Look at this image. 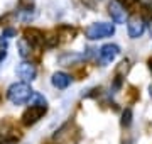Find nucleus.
Instances as JSON below:
<instances>
[{
    "mask_svg": "<svg viewBox=\"0 0 152 144\" xmlns=\"http://www.w3.org/2000/svg\"><path fill=\"white\" fill-rule=\"evenodd\" d=\"M32 95H34V90L31 88V85L27 82L14 83L7 90V98L10 100L14 105H26V104H29Z\"/></svg>",
    "mask_w": 152,
    "mask_h": 144,
    "instance_id": "f257e3e1",
    "label": "nucleus"
},
{
    "mask_svg": "<svg viewBox=\"0 0 152 144\" xmlns=\"http://www.w3.org/2000/svg\"><path fill=\"white\" fill-rule=\"evenodd\" d=\"M115 34V26L110 22H93L85 29V37L90 41L112 37Z\"/></svg>",
    "mask_w": 152,
    "mask_h": 144,
    "instance_id": "f03ea898",
    "label": "nucleus"
},
{
    "mask_svg": "<svg viewBox=\"0 0 152 144\" xmlns=\"http://www.w3.org/2000/svg\"><path fill=\"white\" fill-rule=\"evenodd\" d=\"M118 54H120V48L117 44L102 46L100 51H98V54H96L98 65H100V66H107V65H110V63H113Z\"/></svg>",
    "mask_w": 152,
    "mask_h": 144,
    "instance_id": "7ed1b4c3",
    "label": "nucleus"
},
{
    "mask_svg": "<svg viewBox=\"0 0 152 144\" xmlns=\"http://www.w3.org/2000/svg\"><path fill=\"white\" fill-rule=\"evenodd\" d=\"M145 21L142 19L140 15H132L129 21H127V32H129V37L132 39H139L142 34L145 32Z\"/></svg>",
    "mask_w": 152,
    "mask_h": 144,
    "instance_id": "20e7f679",
    "label": "nucleus"
},
{
    "mask_svg": "<svg viewBox=\"0 0 152 144\" xmlns=\"http://www.w3.org/2000/svg\"><path fill=\"white\" fill-rule=\"evenodd\" d=\"M48 112V107L42 105H31L27 110L22 114V124L24 126H32L39 119H42V115Z\"/></svg>",
    "mask_w": 152,
    "mask_h": 144,
    "instance_id": "39448f33",
    "label": "nucleus"
},
{
    "mask_svg": "<svg viewBox=\"0 0 152 144\" xmlns=\"http://www.w3.org/2000/svg\"><path fill=\"white\" fill-rule=\"evenodd\" d=\"M108 14L115 24H125L127 22V12L125 7H122L117 0H112L108 4Z\"/></svg>",
    "mask_w": 152,
    "mask_h": 144,
    "instance_id": "423d86ee",
    "label": "nucleus"
},
{
    "mask_svg": "<svg viewBox=\"0 0 152 144\" xmlns=\"http://www.w3.org/2000/svg\"><path fill=\"white\" fill-rule=\"evenodd\" d=\"M17 75L19 78H22V82H32L37 76V70L31 61H22L17 66Z\"/></svg>",
    "mask_w": 152,
    "mask_h": 144,
    "instance_id": "0eeeda50",
    "label": "nucleus"
},
{
    "mask_svg": "<svg viewBox=\"0 0 152 144\" xmlns=\"http://www.w3.org/2000/svg\"><path fill=\"white\" fill-rule=\"evenodd\" d=\"M71 82H73L71 75H68V73H64V71H56V73H53V76H51V83H53V87L58 88V90H66L71 85Z\"/></svg>",
    "mask_w": 152,
    "mask_h": 144,
    "instance_id": "6e6552de",
    "label": "nucleus"
},
{
    "mask_svg": "<svg viewBox=\"0 0 152 144\" xmlns=\"http://www.w3.org/2000/svg\"><path fill=\"white\" fill-rule=\"evenodd\" d=\"M24 37L27 39L34 48L44 46V32L39 31V29H36V27H27L26 29V31H24Z\"/></svg>",
    "mask_w": 152,
    "mask_h": 144,
    "instance_id": "1a4fd4ad",
    "label": "nucleus"
},
{
    "mask_svg": "<svg viewBox=\"0 0 152 144\" xmlns=\"http://www.w3.org/2000/svg\"><path fill=\"white\" fill-rule=\"evenodd\" d=\"M85 60V54L81 53H63L61 56H58V63L61 66H71V65H78Z\"/></svg>",
    "mask_w": 152,
    "mask_h": 144,
    "instance_id": "9d476101",
    "label": "nucleus"
},
{
    "mask_svg": "<svg viewBox=\"0 0 152 144\" xmlns=\"http://www.w3.org/2000/svg\"><path fill=\"white\" fill-rule=\"evenodd\" d=\"M17 48H19V54L24 58V60H29L31 56H32V53H34V46L29 43L26 37H22V39H19V43H17Z\"/></svg>",
    "mask_w": 152,
    "mask_h": 144,
    "instance_id": "9b49d317",
    "label": "nucleus"
},
{
    "mask_svg": "<svg viewBox=\"0 0 152 144\" xmlns=\"http://www.w3.org/2000/svg\"><path fill=\"white\" fill-rule=\"evenodd\" d=\"M34 17H36V10H34V7H31V5L20 7V9L17 10V19L22 21V22H29V21H32Z\"/></svg>",
    "mask_w": 152,
    "mask_h": 144,
    "instance_id": "f8f14e48",
    "label": "nucleus"
},
{
    "mask_svg": "<svg viewBox=\"0 0 152 144\" xmlns=\"http://www.w3.org/2000/svg\"><path fill=\"white\" fill-rule=\"evenodd\" d=\"M56 32H58V36H59V41H69V39H75L76 29L71 27V26H61Z\"/></svg>",
    "mask_w": 152,
    "mask_h": 144,
    "instance_id": "ddd939ff",
    "label": "nucleus"
},
{
    "mask_svg": "<svg viewBox=\"0 0 152 144\" xmlns=\"http://www.w3.org/2000/svg\"><path fill=\"white\" fill-rule=\"evenodd\" d=\"M58 43H59V36H58V32L44 34V46H46V48H56Z\"/></svg>",
    "mask_w": 152,
    "mask_h": 144,
    "instance_id": "4468645a",
    "label": "nucleus"
},
{
    "mask_svg": "<svg viewBox=\"0 0 152 144\" xmlns=\"http://www.w3.org/2000/svg\"><path fill=\"white\" fill-rule=\"evenodd\" d=\"M31 105H42V107H48V100L44 98V95L34 92L32 98H31Z\"/></svg>",
    "mask_w": 152,
    "mask_h": 144,
    "instance_id": "2eb2a0df",
    "label": "nucleus"
},
{
    "mask_svg": "<svg viewBox=\"0 0 152 144\" xmlns=\"http://www.w3.org/2000/svg\"><path fill=\"white\" fill-rule=\"evenodd\" d=\"M132 124V110L130 109H125L124 114H122V126L124 127H129Z\"/></svg>",
    "mask_w": 152,
    "mask_h": 144,
    "instance_id": "dca6fc26",
    "label": "nucleus"
},
{
    "mask_svg": "<svg viewBox=\"0 0 152 144\" xmlns=\"http://www.w3.org/2000/svg\"><path fill=\"white\" fill-rule=\"evenodd\" d=\"M7 58V39L0 37V63Z\"/></svg>",
    "mask_w": 152,
    "mask_h": 144,
    "instance_id": "f3484780",
    "label": "nucleus"
},
{
    "mask_svg": "<svg viewBox=\"0 0 152 144\" xmlns=\"http://www.w3.org/2000/svg\"><path fill=\"white\" fill-rule=\"evenodd\" d=\"M17 36V31L15 29H12V27H7L2 31V36L0 37H4V39H10V37H15Z\"/></svg>",
    "mask_w": 152,
    "mask_h": 144,
    "instance_id": "a211bd4d",
    "label": "nucleus"
},
{
    "mask_svg": "<svg viewBox=\"0 0 152 144\" xmlns=\"http://www.w3.org/2000/svg\"><path fill=\"white\" fill-rule=\"evenodd\" d=\"M122 7H125V9H129V7H132V5H135L137 4V0H117Z\"/></svg>",
    "mask_w": 152,
    "mask_h": 144,
    "instance_id": "6ab92c4d",
    "label": "nucleus"
},
{
    "mask_svg": "<svg viewBox=\"0 0 152 144\" xmlns=\"http://www.w3.org/2000/svg\"><path fill=\"white\" fill-rule=\"evenodd\" d=\"M0 144H12V141H9L5 136H0Z\"/></svg>",
    "mask_w": 152,
    "mask_h": 144,
    "instance_id": "aec40b11",
    "label": "nucleus"
},
{
    "mask_svg": "<svg viewBox=\"0 0 152 144\" xmlns=\"http://www.w3.org/2000/svg\"><path fill=\"white\" fill-rule=\"evenodd\" d=\"M149 70H151V73H152V60H149Z\"/></svg>",
    "mask_w": 152,
    "mask_h": 144,
    "instance_id": "412c9836",
    "label": "nucleus"
},
{
    "mask_svg": "<svg viewBox=\"0 0 152 144\" xmlns=\"http://www.w3.org/2000/svg\"><path fill=\"white\" fill-rule=\"evenodd\" d=\"M122 144H130V141H124V143H122Z\"/></svg>",
    "mask_w": 152,
    "mask_h": 144,
    "instance_id": "4be33fe9",
    "label": "nucleus"
},
{
    "mask_svg": "<svg viewBox=\"0 0 152 144\" xmlns=\"http://www.w3.org/2000/svg\"><path fill=\"white\" fill-rule=\"evenodd\" d=\"M149 92H151V97H152V85H151V88H149Z\"/></svg>",
    "mask_w": 152,
    "mask_h": 144,
    "instance_id": "5701e85b",
    "label": "nucleus"
},
{
    "mask_svg": "<svg viewBox=\"0 0 152 144\" xmlns=\"http://www.w3.org/2000/svg\"><path fill=\"white\" fill-rule=\"evenodd\" d=\"M151 36H152V22H151Z\"/></svg>",
    "mask_w": 152,
    "mask_h": 144,
    "instance_id": "b1692460",
    "label": "nucleus"
}]
</instances>
